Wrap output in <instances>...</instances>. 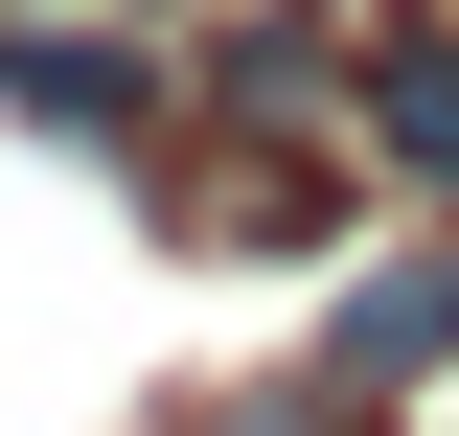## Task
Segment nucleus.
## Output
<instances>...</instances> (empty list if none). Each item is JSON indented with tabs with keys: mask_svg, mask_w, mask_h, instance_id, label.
I'll use <instances>...</instances> for the list:
<instances>
[{
	"mask_svg": "<svg viewBox=\"0 0 459 436\" xmlns=\"http://www.w3.org/2000/svg\"><path fill=\"white\" fill-rule=\"evenodd\" d=\"M0 115H23V138H161L184 69L115 47V23H23V0H0Z\"/></svg>",
	"mask_w": 459,
	"mask_h": 436,
	"instance_id": "obj_1",
	"label": "nucleus"
},
{
	"mask_svg": "<svg viewBox=\"0 0 459 436\" xmlns=\"http://www.w3.org/2000/svg\"><path fill=\"white\" fill-rule=\"evenodd\" d=\"M344 92H368V47H322V23H230L184 115H207V138H322Z\"/></svg>",
	"mask_w": 459,
	"mask_h": 436,
	"instance_id": "obj_2",
	"label": "nucleus"
},
{
	"mask_svg": "<svg viewBox=\"0 0 459 436\" xmlns=\"http://www.w3.org/2000/svg\"><path fill=\"white\" fill-rule=\"evenodd\" d=\"M344 115H368V161H391V184H437V207H459V23H391Z\"/></svg>",
	"mask_w": 459,
	"mask_h": 436,
	"instance_id": "obj_3",
	"label": "nucleus"
},
{
	"mask_svg": "<svg viewBox=\"0 0 459 436\" xmlns=\"http://www.w3.org/2000/svg\"><path fill=\"white\" fill-rule=\"evenodd\" d=\"M322 368H344V390H413V368H459V253H391V275L322 322Z\"/></svg>",
	"mask_w": 459,
	"mask_h": 436,
	"instance_id": "obj_4",
	"label": "nucleus"
}]
</instances>
